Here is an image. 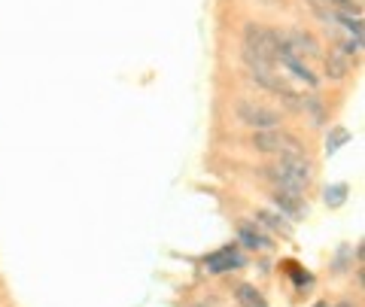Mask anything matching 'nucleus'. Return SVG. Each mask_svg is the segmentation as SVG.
Here are the masks:
<instances>
[{
  "instance_id": "11",
  "label": "nucleus",
  "mask_w": 365,
  "mask_h": 307,
  "mask_svg": "<svg viewBox=\"0 0 365 307\" xmlns=\"http://www.w3.org/2000/svg\"><path fill=\"white\" fill-rule=\"evenodd\" d=\"M256 225H259V229H268V231H280L283 237L292 234L289 219H283V216L274 213V210H256Z\"/></svg>"
},
{
  "instance_id": "10",
  "label": "nucleus",
  "mask_w": 365,
  "mask_h": 307,
  "mask_svg": "<svg viewBox=\"0 0 365 307\" xmlns=\"http://www.w3.org/2000/svg\"><path fill=\"white\" fill-rule=\"evenodd\" d=\"M250 79L259 85V88H265V92L271 95H283V92H289V85H287V79H283L277 71H256V73H250Z\"/></svg>"
},
{
  "instance_id": "8",
  "label": "nucleus",
  "mask_w": 365,
  "mask_h": 307,
  "mask_svg": "<svg viewBox=\"0 0 365 307\" xmlns=\"http://www.w3.org/2000/svg\"><path fill=\"white\" fill-rule=\"evenodd\" d=\"M302 113H304V119L314 125V128H326L329 125V107H326V100L319 98V95H302Z\"/></svg>"
},
{
  "instance_id": "6",
  "label": "nucleus",
  "mask_w": 365,
  "mask_h": 307,
  "mask_svg": "<svg viewBox=\"0 0 365 307\" xmlns=\"http://www.w3.org/2000/svg\"><path fill=\"white\" fill-rule=\"evenodd\" d=\"M271 204H274V213H280L283 219H304L307 216V201L304 195H292V192H271Z\"/></svg>"
},
{
  "instance_id": "9",
  "label": "nucleus",
  "mask_w": 365,
  "mask_h": 307,
  "mask_svg": "<svg viewBox=\"0 0 365 307\" xmlns=\"http://www.w3.org/2000/svg\"><path fill=\"white\" fill-rule=\"evenodd\" d=\"M323 64H326V76H329V79H335V83L347 79L350 71H353V61H350L338 46H335V49H329V55H323Z\"/></svg>"
},
{
  "instance_id": "12",
  "label": "nucleus",
  "mask_w": 365,
  "mask_h": 307,
  "mask_svg": "<svg viewBox=\"0 0 365 307\" xmlns=\"http://www.w3.org/2000/svg\"><path fill=\"white\" fill-rule=\"evenodd\" d=\"M235 301L241 304V307H268L265 301V295H262L253 283H237V289H235Z\"/></svg>"
},
{
  "instance_id": "13",
  "label": "nucleus",
  "mask_w": 365,
  "mask_h": 307,
  "mask_svg": "<svg viewBox=\"0 0 365 307\" xmlns=\"http://www.w3.org/2000/svg\"><path fill=\"white\" fill-rule=\"evenodd\" d=\"M347 195H350V186L347 183H332V186H326L323 201H326L329 210H338V207H344V204H347Z\"/></svg>"
},
{
  "instance_id": "7",
  "label": "nucleus",
  "mask_w": 365,
  "mask_h": 307,
  "mask_svg": "<svg viewBox=\"0 0 365 307\" xmlns=\"http://www.w3.org/2000/svg\"><path fill=\"white\" fill-rule=\"evenodd\" d=\"M237 246L253 249V253H268V249H274L271 237L262 231L256 222H237Z\"/></svg>"
},
{
  "instance_id": "2",
  "label": "nucleus",
  "mask_w": 365,
  "mask_h": 307,
  "mask_svg": "<svg viewBox=\"0 0 365 307\" xmlns=\"http://www.w3.org/2000/svg\"><path fill=\"white\" fill-rule=\"evenodd\" d=\"M253 150L262 155H274V158H292V155H304V143L302 137H295L292 131L274 128V131H253Z\"/></svg>"
},
{
  "instance_id": "14",
  "label": "nucleus",
  "mask_w": 365,
  "mask_h": 307,
  "mask_svg": "<svg viewBox=\"0 0 365 307\" xmlns=\"http://www.w3.org/2000/svg\"><path fill=\"white\" fill-rule=\"evenodd\" d=\"M350 137H353V134H350L347 128H341V125H335V128H329V137H326V152H329V155L338 152L344 143H350Z\"/></svg>"
},
{
  "instance_id": "5",
  "label": "nucleus",
  "mask_w": 365,
  "mask_h": 307,
  "mask_svg": "<svg viewBox=\"0 0 365 307\" xmlns=\"http://www.w3.org/2000/svg\"><path fill=\"white\" fill-rule=\"evenodd\" d=\"M204 268H207L210 274L237 271V268H244V256H241V249H237V244H228V246L216 249V253H210L207 259H204Z\"/></svg>"
},
{
  "instance_id": "4",
  "label": "nucleus",
  "mask_w": 365,
  "mask_h": 307,
  "mask_svg": "<svg viewBox=\"0 0 365 307\" xmlns=\"http://www.w3.org/2000/svg\"><path fill=\"white\" fill-rule=\"evenodd\" d=\"M283 33V43L299 55L302 61H317V58H323V43H319L311 31H302V28H289V31H280Z\"/></svg>"
},
{
  "instance_id": "1",
  "label": "nucleus",
  "mask_w": 365,
  "mask_h": 307,
  "mask_svg": "<svg viewBox=\"0 0 365 307\" xmlns=\"http://www.w3.org/2000/svg\"><path fill=\"white\" fill-rule=\"evenodd\" d=\"M262 177L277 189V192H292V195H304L314 183L317 167L307 155H292V158H277L274 165L259 167Z\"/></svg>"
},
{
  "instance_id": "15",
  "label": "nucleus",
  "mask_w": 365,
  "mask_h": 307,
  "mask_svg": "<svg viewBox=\"0 0 365 307\" xmlns=\"http://www.w3.org/2000/svg\"><path fill=\"white\" fill-rule=\"evenodd\" d=\"M332 307H356V304H353L350 298H344V301H338V304H332Z\"/></svg>"
},
{
  "instance_id": "16",
  "label": "nucleus",
  "mask_w": 365,
  "mask_h": 307,
  "mask_svg": "<svg viewBox=\"0 0 365 307\" xmlns=\"http://www.w3.org/2000/svg\"><path fill=\"white\" fill-rule=\"evenodd\" d=\"M311 307H332V304H329V301H317V304H311Z\"/></svg>"
},
{
  "instance_id": "3",
  "label": "nucleus",
  "mask_w": 365,
  "mask_h": 307,
  "mask_svg": "<svg viewBox=\"0 0 365 307\" xmlns=\"http://www.w3.org/2000/svg\"><path fill=\"white\" fill-rule=\"evenodd\" d=\"M235 116L241 125L253 131H274V128H283V113L274 110V107H265L259 104L253 98H241L235 104Z\"/></svg>"
}]
</instances>
